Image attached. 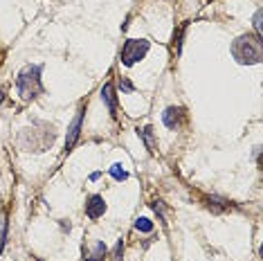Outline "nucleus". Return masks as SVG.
<instances>
[{"label": "nucleus", "mask_w": 263, "mask_h": 261, "mask_svg": "<svg viewBox=\"0 0 263 261\" xmlns=\"http://www.w3.org/2000/svg\"><path fill=\"white\" fill-rule=\"evenodd\" d=\"M254 32H256V36H261V9L254 14Z\"/></svg>", "instance_id": "17"}, {"label": "nucleus", "mask_w": 263, "mask_h": 261, "mask_svg": "<svg viewBox=\"0 0 263 261\" xmlns=\"http://www.w3.org/2000/svg\"><path fill=\"white\" fill-rule=\"evenodd\" d=\"M36 261H43V259H36Z\"/></svg>", "instance_id": "20"}, {"label": "nucleus", "mask_w": 263, "mask_h": 261, "mask_svg": "<svg viewBox=\"0 0 263 261\" xmlns=\"http://www.w3.org/2000/svg\"><path fill=\"white\" fill-rule=\"evenodd\" d=\"M151 207L155 210V214H157V216H160V223H162L164 227H167V221H164V210H167V207H164V203H162V200H153Z\"/></svg>", "instance_id": "14"}, {"label": "nucleus", "mask_w": 263, "mask_h": 261, "mask_svg": "<svg viewBox=\"0 0 263 261\" xmlns=\"http://www.w3.org/2000/svg\"><path fill=\"white\" fill-rule=\"evenodd\" d=\"M7 234H9V221L5 219L3 230H0V254H3V248H5V243H7Z\"/></svg>", "instance_id": "15"}, {"label": "nucleus", "mask_w": 263, "mask_h": 261, "mask_svg": "<svg viewBox=\"0 0 263 261\" xmlns=\"http://www.w3.org/2000/svg\"><path fill=\"white\" fill-rule=\"evenodd\" d=\"M54 140H57V130L50 122H34L32 126L20 130L18 146L23 151H32V153H43L54 144Z\"/></svg>", "instance_id": "1"}, {"label": "nucleus", "mask_w": 263, "mask_h": 261, "mask_svg": "<svg viewBox=\"0 0 263 261\" xmlns=\"http://www.w3.org/2000/svg\"><path fill=\"white\" fill-rule=\"evenodd\" d=\"M117 84H119V90H122V92H133V90H135V86L130 84V81L126 79V77H119Z\"/></svg>", "instance_id": "16"}, {"label": "nucleus", "mask_w": 263, "mask_h": 261, "mask_svg": "<svg viewBox=\"0 0 263 261\" xmlns=\"http://www.w3.org/2000/svg\"><path fill=\"white\" fill-rule=\"evenodd\" d=\"M84 115H86V104H81L79 111H76V117L72 119V124L68 126V135H65V153H70V151L74 149L76 140H79L81 126H84Z\"/></svg>", "instance_id": "5"}, {"label": "nucleus", "mask_w": 263, "mask_h": 261, "mask_svg": "<svg viewBox=\"0 0 263 261\" xmlns=\"http://www.w3.org/2000/svg\"><path fill=\"white\" fill-rule=\"evenodd\" d=\"M205 203L212 212H225L229 207V203H225L223 198H216V196H205Z\"/></svg>", "instance_id": "11"}, {"label": "nucleus", "mask_w": 263, "mask_h": 261, "mask_svg": "<svg viewBox=\"0 0 263 261\" xmlns=\"http://www.w3.org/2000/svg\"><path fill=\"white\" fill-rule=\"evenodd\" d=\"M5 101V90H0V104Z\"/></svg>", "instance_id": "19"}, {"label": "nucleus", "mask_w": 263, "mask_h": 261, "mask_svg": "<svg viewBox=\"0 0 263 261\" xmlns=\"http://www.w3.org/2000/svg\"><path fill=\"white\" fill-rule=\"evenodd\" d=\"M101 99H103V104H106L108 108V113H111V117L117 119V95H115V86H113V81H108V84H103V88H101Z\"/></svg>", "instance_id": "8"}, {"label": "nucleus", "mask_w": 263, "mask_h": 261, "mask_svg": "<svg viewBox=\"0 0 263 261\" xmlns=\"http://www.w3.org/2000/svg\"><path fill=\"white\" fill-rule=\"evenodd\" d=\"M111 176L115 178V180H126V178H128V171H126L124 167L117 162V165H113V167H111Z\"/></svg>", "instance_id": "13"}, {"label": "nucleus", "mask_w": 263, "mask_h": 261, "mask_svg": "<svg viewBox=\"0 0 263 261\" xmlns=\"http://www.w3.org/2000/svg\"><path fill=\"white\" fill-rule=\"evenodd\" d=\"M101 178V173L99 171H95V173H90V180H99Z\"/></svg>", "instance_id": "18"}, {"label": "nucleus", "mask_w": 263, "mask_h": 261, "mask_svg": "<svg viewBox=\"0 0 263 261\" xmlns=\"http://www.w3.org/2000/svg\"><path fill=\"white\" fill-rule=\"evenodd\" d=\"M106 259H108V248L103 241H95L92 250L84 246V261H106Z\"/></svg>", "instance_id": "9"}, {"label": "nucleus", "mask_w": 263, "mask_h": 261, "mask_svg": "<svg viewBox=\"0 0 263 261\" xmlns=\"http://www.w3.org/2000/svg\"><path fill=\"white\" fill-rule=\"evenodd\" d=\"M103 214H106V200H103V196H99V194L88 196V200H86V216L88 219L97 221V219H101Z\"/></svg>", "instance_id": "7"}, {"label": "nucleus", "mask_w": 263, "mask_h": 261, "mask_svg": "<svg viewBox=\"0 0 263 261\" xmlns=\"http://www.w3.org/2000/svg\"><path fill=\"white\" fill-rule=\"evenodd\" d=\"M185 119H187V113H185V108H180V106H169L167 111L162 113V122H164V126L167 128H180L185 124Z\"/></svg>", "instance_id": "6"}, {"label": "nucleus", "mask_w": 263, "mask_h": 261, "mask_svg": "<svg viewBox=\"0 0 263 261\" xmlns=\"http://www.w3.org/2000/svg\"><path fill=\"white\" fill-rule=\"evenodd\" d=\"M43 65L41 63H27L23 70L16 77V90H18L20 99L23 101H32L38 95H43Z\"/></svg>", "instance_id": "2"}, {"label": "nucleus", "mask_w": 263, "mask_h": 261, "mask_svg": "<svg viewBox=\"0 0 263 261\" xmlns=\"http://www.w3.org/2000/svg\"><path fill=\"white\" fill-rule=\"evenodd\" d=\"M232 57L241 65H256L263 59V41L256 34H241L232 43Z\"/></svg>", "instance_id": "3"}, {"label": "nucleus", "mask_w": 263, "mask_h": 261, "mask_svg": "<svg viewBox=\"0 0 263 261\" xmlns=\"http://www.w3.org/2000/svg\"><path fill=\"white\" fill-rule=\"evenodd\" d=\"M149 50H151V41H146V39H128L124 43V47H122V63L126 65V68H130V65L142 61V59L149 54Z\"/></svg>", "instance_id": "4"}, {"label": "nucleus", "mask_w": 263, "mask_h": 261, "mask_svg": "<svg viewBox=\"0 0 263 261\" xmlns=\"http://www.w3.org/2000/svg\"><path fill=\"white\" fill-rule=\"evenodd\" d=\"M135 230L138 232H153V221H149V219H144V216H140L138 221H135Z\"/></svg>", "instance_id": "12"}, {"label": "nucleus", "mask_w": 263, "mask_h": 261, "mask_svg": "<svg viewBox=\"0 0 263 261\" xmlns=\"http://www.w3.org/2000/svg\"><path fill=\"white\" fill-rule=\"evenodd\" d=\"M138 135H140L142 140H144V144H146V149H149V153H155L157 142H155V133H153V128H151V126H144V128L138 130Z\"/></svg>", "instance_id": "10"}]
</instances>
